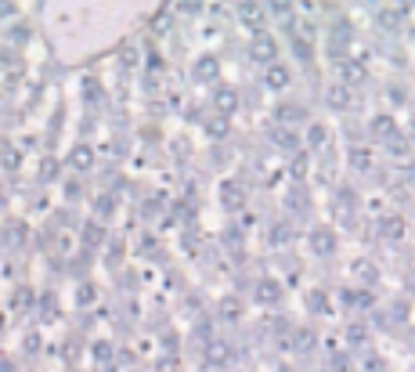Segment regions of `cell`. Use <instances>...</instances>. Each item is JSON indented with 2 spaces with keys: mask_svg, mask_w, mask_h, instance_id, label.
<instances>
[{
  "mask_svg": "<svg viewBox=\"0 0 415 372\" xmlns=\"http://www.w3.org/2000/svg\"><path fill=\"white\" fill-rule=\"evenodd\" d=\"M253 54H257V58H267V54H271V44H267V36H260V44L253 47Z\"/></svg>",
  "mask_w": 415,
  "mask_h": 372,
  "instance_id": "obj_1",
  "label": "cell"
}]
</instances>
